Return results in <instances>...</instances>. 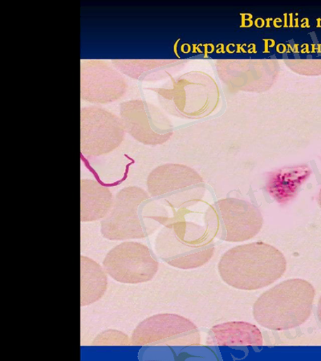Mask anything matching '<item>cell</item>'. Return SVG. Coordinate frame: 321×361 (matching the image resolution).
<instances>
[{
  "instance_id": "13",
  "label": "cell",
  "mask_w": 321,
  "mask_h": 361,
  "mask_svg": "<svg viewBox=\"0 0 321 361\" xmlns=\"http://www.w3.org/2000/svg\"><path fill=\"white\" fill-rule=\"evenodd\" d=\"M128 85L118 70L100 60L81 61L80 97L92 104H109L124 96Z\"/></svg>"
},
{
  "instance_id": "5",
  "label": "cell",
  "mask_w": 321,
  "mask_h": 361,
  "mask_svg": "<svg viewBox=\"0 0 321 361\" xmlns=\"http://www.w3.org/2000/svg\"><path fill=\"white\" fill-rule=\"evenodd\" d=\"M155 90L163 108L181 118H205L217 109L220 101L217 83L202 72L184 74L167 88Z\"/></svg>"
},
{
  "instance_id": "17",
  "label": "cell",
  "mask_w": 321,
  "mask_h": 361,
  "mask_svg": "<svg viewBox=\"0 0 321 361\" xmlns=\"http://www.w3.org/2000/svg\"><path fill=\"white\" fill-rule=\"evenodd\" d=\"M116 69L128 77L141 81H155L164 78L182 61L171 60H114Z\"/></svg>"
},
{
  "instance_id": "16",
  "label": "cell",
  "mask_w": 321,
  "mask_h": 361,
  "mask_svg": "<svg viewBox=\"0 0 321 361\" xmlns=\"http://www.w3.org/2000/svg\"><path fill=\"white\" fill-rule=\"evenodd\" d=\"M108 287L107 273L92 259L80 257V305L87 306L101 300Z\"/></svg>"
},
{
  "instance_id": "19",
  "label": "cell",
  "mask_w": 321,
  "mask_h": 361,
  "mask_svg": "<svg viewBox=\"0 0 321 361\" xmlns=\"http://www.w3.org/2000/svg\"><path fill=\"white\" fill-rule=\"evenodd\" d=\"M131 340L128 336L121 331L116 330H108L99 334L92 341L93 345L97 346H115L130 345Z\"/></svg>"
},
{
  "instance_id": "9",
  "label": "cell",
  "mask_w": 321,
  "mask_h": 361,
  "mask_svg": "<svg viewBox=\"0 0 321 361\" xmlns=\"http://www.w3.org/2000/svg\"><path fill=\"white\" fill-rule=\"evenodd\" d=\"M201 337L194 323L175 314H159L143 320L133 331L136 346H198Z\"/></svg>"
},
{
  "instance_id": "22",
  "label": "cell",
  "mask_w": 321,
  "mask_h": 361,
  "mask_svg": "<svg viewBox=\"0 0 321 361\" xmlns=\"http://www.w3.org/2000/svg\"><path fill=\"white\" fill-rule=\"evenodd\" d=\"M319 204H320V207L321 208V189H320V191L319 193Z\"/></svg>"
},
{
  "instance_id": "2",
  "label": "cell",
  "mask_w": 321,
  "mask_h": 361,
  "mask_svg": "<svg viewBox=\"0 0 321 361\" xmlns=\"http://www.w3.org/2000/svg\"><path fill=\"white\" fill-rule=\"evenodd\" d=\"M219 273L229 286L255 290L270 286L287 269V261L277 248L262 242L233 247L222 256Z\"/></svg>"
},
{
  "instance_id": "15",
  "label": "cell",
  "mask_w": 321,
  "mask_h": 361,
  "mask_svg": "<svg viewBox=\"0 0 321 361\" xmlns=\"http://www.w3.org/2000/svg\"><path fill=\"white\" fill-rule=\"evenodd\" d=\"M262 336L256 326L245 322H229L214 326L207 343L214 346H262Z\"/></svg>"
},
{
  "instance_id": "8",
  "label": "cell",
  "mask_w": 321,
  "mask_h": 361,
  "mask_svg": "<svg viewBox=\"0 0 321 361\" xmlns=\"http://www.w3.org/2000/svg\"><path fill=\"white\" fill-rule=\"evenodd\" d=\"M123 122L107 110L97 106L85 107L80 112V150L86 157L106 155L123 142Z\"/></svg>"
},
{
  "instance_id": "21",
  "label": "cell",
  "mask_w": 321,
  "mask_h": 361,
  "mask_svg": "<svg viewBox=\"0 0 321 361\" xmlns=\"http://www.w3.org/2000/svg\"><path fill=\"white\" fill-rule=\"evenodd\" d=\"M317 316H318V319L320 320V322L321 323V297H320V299L319 300L318 306H317Z\"/></svg>"
},
{
  "instance_id": "14",
  "label": "cell",
  "mask_w": 321,
  "mask_h": 361,
  "mask_svg": "<svg viewBox=\"0 0 321 361\" xmlns=\"http://www.w3.org/2000/svg\"><path fill=\"white\" fill-rule=\"evenodd\" d=\"M114 202L112 192L95 180L80 182V221L83 223L104 219Z\"/></svg>"
},
{
  "instance_id": "6",
  "label": "cell",
  "mask_w": 321,
  "mask_h": 361,
  "mask_svg": "<svg viewBox=\"0 0 321 361\" xmlns=\"http://www.w3.org/2000/svg\"><path fill=\"white\" fill-rule=\"evenodd\" d=\"M148 193L154 200L174 209H188L203 199L206 188L194 169L180 164L157 167L147 178Z\"/></svg>"
},
{
  "instance_id": "3",
  "label": "cell",
  "mask_w": 321,
  "mask_h": 361,
  "mask_svg": "<svg viewBox=\"0 0 321 361\" xmlns=\"http://www.w3.org/2000/svg\"><path fill=\"white\" fill-rule=\"evenodd\" d=\"M315 289L301 279H289L262 293L253 306V316L262 327L284 331L299 327L311 316Z\"/></svg>"
},
{
  "instance_id": "1",
  "label": "cell",
  "mask_w": 321,
  "mask_h": 361,
  "mask_svg": "<svg viewBox=\"0 0 321 361\" xmlns=\"http://www.w3.org/2000/svg\"><path fill=\"white\" fill-rule=\"evenodd\" d=\"M167 209L138 186H128L114 197L107 217L102 219L101 232L111 241H126L145 238L166 225Z\"/></svg>"
},
{
  "instance_id": "12",
  "label": "cell",
  "mask_w": 321,
  "mask_h": 361,
  "mask_svg": "<svg viewBox=\"0 0 321 361\" xmlns=\"http://www.w3.org/2000/svg\"><path fill=\"white\" fill-rule=\"evenodd\" d=\"M219 78L232 91L265 92L278 77L276 60H221L216 63Z\"/></svg>"
},
{
  "instance_id": "18",
  "label": "cell",
  "mask_w": 321,
  "mask_h": 361,
  "mask_svg": "<svg viewBox=\"0 0 321 361\" xmlns=\"http://www.w3.org/2000/svg\"><path fill=\"white\" fill-rule=\"evenodd\" d=\"M308 176V167L305 166L280 169L271 174L268 186L271 190L289 188L290 191L298 188Z\"/></svg>"
},
{
  "instance_id": "20",
  "label": "cell",
  "mask_w": 321,
  "mask_h": 361,
  "mask_svg": "<svg viewBox=\"0 0 321 361\" xmlns=\"http://www.w3.org/2000/svg\"><path fill=\"white\" fill-rule=\"evenodd\" d=\"M285 63L296 73L306 75H321V59L287 60Z\"/></svg>"
},
{
  "instance_id": "4",
  "label": "cell",
  "mask_w": 321,
  "mask_h": 361,
  "mask_svg": "<svg viewBox=\"0 0 321 361\" xmlns=\"http://www.w3.org/2000/svg\"><path fill=\"white\" fill-rule=\"evenodd\" d=\"M213 238L206 226L170 219L157 235L155 249L167 264L179 269H195L212 258Z\"/></svg>"
},
{
  "instance_id": "11",
  "label": "cell",
  "mask_w": 321,
  "mask_h": 361,
  "mask_svg": "<svg viewBox=\"0 0 321 361\" xmlns=\"http://www.w3.org/2000/svg\"><path fill=\"white\" fill-rule=\"evenodd\" d=\"M120 118L126 132L144 145L164 144L173 135L171 121L153 104L142 100L122 103Z\"/></svg>"
},
{
  "instance_id": "10",
  "label": "cell",
  "mask_w": 321,
  "mask_h": 361,
  "mask_svg": "<svg viewBox=\"0 0 321 361\" xmlns=\"http://www.w3.org/2000/svg\"><path fill=\"white\" fill-rule=\"evenodd\" d=\"M159 266L148 247L138 242L120 243L109 250L103 261L107 275L126 284L151 281L159 271Z\"/></svg>"
},
{
  "instance_id": "7",
  "label": "cell",
  "mask_w": 321,
  "mask_h": 361,
  "mask_svg": "<svg viewBox=\"0 0 321 361\" xmlns=\"http://www.w3.org/2000/svg\"><path fill=\"white\" fill-rule=\"evenodd\" d=\"M264 219L260 209L248 201L227 197L209 207L205 226L214 238L230 243L252 240L260 232Z\"/></svg>"
}]
</instances>
